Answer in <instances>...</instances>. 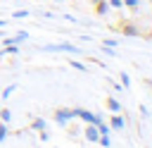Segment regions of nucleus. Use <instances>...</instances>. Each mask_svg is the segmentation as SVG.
Listing matches in <instances>:
<instances>
[{
    "instance_id": "nucleus-1",
    "label": "nucleus",
    "mask_w": 152,
    "mask_h": 148,
    "mask_svg": "<svg viewBox=\"0 0 152 148\" xmlns=\"http://www.w3.org/2000/svg\"><path fill=\"white\" fill-rule=\"evenodd\" d=\"M52 119L57 122V124H69L71 119H76V112H74V107H57L55 112H52Z\"/></svg>"
},
{
    "instance_id": "nucleus-2",
    "label": "nucleus",
    "mask_w": 152,
    "mask_h": 148,
    "mask_svg": "<svg viewBox=\"0 0 152 148\" xmlns=\"http://www.w3.org/2000/svg\"><path fill=\"white\" fill-rule=\"evenodd\" d=\"M43 50H57V53H76L78 55V48L71 45V43H50V45H43Z\"/></svg>"
},
{
    "instance_id": "nucleus-3",
    "label": "nucleus",
    "mask_w": 152,
    "mask_h": 148,
    "mask_svg": "<svg viewBox=\"0 0 152 148\" xmlns=\"http://www.w3.org/2000/svg\"><path fill=\"white\" fill-rule=\"evenodd\" d=\"M124 127H126V117H124L121 112H112V117H109V129L121 131Z\"/></svg>"
},
{
    "instance_id": "nucleus-4",
    "label": "nucleus",
    "mask_w": 152,
    "mask_h": 148,
    "mask_svg": "<svg viewBox=\"0 0 152 148\" xmlns=\"http://www.w3.org/2000/svg\"><path fill=\"white\" fill-rule=\"evenodd\" d=\"M83 138H86L88 143H97V138H100V131H97V127H95V124H88V127L83 129Z\"/></svg>"
},
{
    "instance_id": "nucleus-5",
    "label": "nucleus",
    "mask_w": 152,
    "mask_h": 148,
    "mask_svg": "<svg viewBox=\"0 0 152 148\" xmlns=\"http://www.w3.org/2000/svg\"><path fill=\"white\" fill-rule=\"evenodd\" d=\"M74 112H76V117H78L81 122H86V124H93V119H95V112H90V110H86V107H74Z\"/></svg>"
},
{
    "instance_id": "nucleus-6",
    "label": "nucleus",
    "mask_w": 152,
    "mask_h": 148,
    "mask_svg": "<svg viewBox=\"0 0 152 148\" xmlns=\"http://www.w3.org/2000/svg\"><path fill=\"white\" fill-rule=\"evenodd\" d=\"M26 38H28V33H26V31H17L14 36H7V38H5L2 43H5V45H10V43H14V45H19V43H24Z\"/></svg>"
},
{
    "instance_id": "nucleus-7",
    "label": "nucleus",
    "mask_w": 152,
    "mask_h": 148,
    "mask_svg": "<svg viewBox=\"0 0 152 148\" xmlns=\"http://www.w3.org/2000/svg\"><path fill=\"white\" fill-rule=\"evenodd\" d=\"M107 10H109V2H107V0H95V12H97L100 17H104Z\"/></svg>"
},
{
    "instance_id": "nucleus-8",
    "label": "nucleus",
    "mask_w": 152,
    "mask_h": 148,
    "mask_svg": "<svg viewBox=\"0 0 152 148\" xmlns=\"http://www.w3.org/2000/svg\"><path fill=\"white\" fill-rule=\"evenodd\" d=\"M107 110H109V112H124V110H121V103H119L116 98H107Z\"/></svg>"
},
{
    "instance_id": "nucleus-9",
    "label": "nucleus",
    "mask_w": 152,
    "mask_h": 148,
    "mask_svg": "<svg viewBox=\"0 0 152 148\" xmlns=\"http://www.w3.org/2000/svg\"><path fill=\"white\" fill-rule=\"evenodd\" d=\"M0 55H19V45L10 43V45H5V48L0 50Z\"/></svg>"
},
{
    "instance_id": "nucleus-10",
    "label": "nucleus",
    "mask_w": 152,
    "mask_h": 148,
    "mask_svg": "<svg viewBox=\"0 0 152 148\" xmlns=\"http://www.w3.org/2000/svg\"><path fill=\"white\" fill-rule=\"evenodd\" d=\"M121 31H124L126 36H138V29H135L133 24H124V26H121Z\"/></svg>"
},
{
    "instance_id": "nucleus-11",
    "label": "nucleus",
    "mask_w": 152,
    "mask_h": 148,
    "mask_svg": "<svg viewBox=\"0 0 152 148\" xmlns=\"http://www.w3.org/2000/svg\"><path fill=\"white\" fill-rule=\"evenodd\" d=\"M0 119H2V122H5V124H7V122H10V119H12V112H10V110H7V107H0Z\"/></svg>"
},
{
    "instance_id": "nucleus-12",
    "label": "nucleus",
    "mask_w": 152,
    "mask_h": 148,
    "mask_svg": "<svg viewBox=\"0 0 152 148\" xmlns=\"http://www.w3.org/2000/svg\"><path fill=\"white\" fill-rule=\"evenodd\" d=\"M14 88H17V86H14V84H10V86H7V88H5L2 93H0V95H2V100H5V98H10V95L14 93Z\"/></svg>"
},
{
    "instance_id": "nucleus-13",
    "label": "nucleus",
    "mask_w": 152,
    "mask_h": 148,
    "mask_svg": "<svg viewBox=\"0 0 152 148\" xmlns=\"http://www.w3.org/2000/svg\"><path fill=\"white\" fill-rule=\"evenodd\" d=\"M31 127H33V129H38V131H43V129H45V119H40V117H38V119H33V124H31Z\"/></svg>"
},
{
    "instance_id": "nucleus-14",
    "label": "nucleus",
    "mask_w": 152,
    "mask_h": 148,
    "mask_svg": "<svg viewBox=\"0 0 152 148\" xmlns=\"http://www.w3.org/2000/svg\"><path fill=\"white\" fill-rule=\"evenodd\" d=\"M7 134H10V129H7V124L2 122V124H0V143H2L5 138H7Z\"/></svg>"
},
{
    "instance_id": "nucleus-15",
    "label": "nucleus",
    "mask_w": 152,
    "mask_h": 148,
    "mask_svg": "<svg viewBox=\"0 0 152 148\" xmlns=\"http://www.w3.org/2000/svg\"><path fill=\"white\" fill-rule=\"evenodd\" d=\"M107 2H109V7H112V10H119V7H124V2H121V0H107Z\"/></svg>"
},
{
    "instance_id": "nucleus-16",
    "label": "nucleus",
    "mask_w": 152,
    "mask_h": 148,
    "mask_svg": "<svg viewBox=\"0 0 152 148\" xmlns=\"http://www.w3.org/2000/svg\"><path fill=\"white\" fill-rule=\"evenodd\" d=\"M12 17H17V19H24V17H28V12H26V10H17Z\"/></svg>"
},
{
    "instance_id": "nucleus-17",
    "label": "nucleus",
    "mask_w": 152,
    "mask_h": 148,
    "mask_svg": "<svg viewBox=\"0 0 152 148\" xmlns=\"http://www.w3.org/2000/svg\"><path fill=\"white\" fill-rule=\"evenodd\" d=\"M121 86H124V88H128V86H131V79H128V74H121Z\"/></svg>"
},
{
    "instance_id": "nucleus-18",
    "label": "nucleus",
    "mask_w": 152,
    "mask_h": 148,
    "mask_svg": "<svg viewBox=\"0 0 152 148\" xmlns=\"http://www.w3.org/2000/svg\"><path fill=\"white\" fill-rule=\"evenodd\" d=\"M71 67H76V69H78V72H86V67H83V64H81V62H76V60H71Z\"/></svg>"
},
{
    "instance_id": "nucleus-19",
    "label": "nucleus",
    "mask_w": 152,
    "mask_h": 148,
    "mask_svg": "<svg viewBox=\"0 0 152 148\" xmlns=\"http://www.w3.org/2000/svg\"><path fill=\"white\" fill-rule=\"evenodd\" d=\"M126 7H138V0H121Z\"/></svg>"
},
{
    "instance_id": "nucleus-20",
    "label": "nucleus",
    "mask_w": 152,
    "mask_h": 148,
    "mask_svg": "<svg viewBox=\"0 0 152 148\" xmlns=\"http://www.w3.org/2000/svg\"><path fill=\"white\" fill-rule=\"evenodd\" d=\"M5 24H7V21H5V19H0V29H2V26H5Z\"/></svg>"
},
{
    "instance_id": "nucleus-21",
    "label": "nucleus",
    "mask_w": 152,
    "mask_h": 148,
    "mask_svg": "<svg viewBox=\"0 0 152 148\" xmlns=\"http://www.w3.org/2000/svg\"><path fill=\"white\" fill-rule=\"evenodd\" d=\"M147 38H152V33H150V36H147Z\"/></svg>"
},
{
    "instance_id": "nucleus-22",
    "label": "nucleus",
    "mask_w": 152,
    "mask_h": 148,
    "mask_svg": "<svg viewBox=\"0 0 152 148\" xmlns=\"http://www.w3.org/2000/svg\"><path fill=\"white\" fill-rule=\"evenodd\" d=\"M55 2H57V0H55Z\"/></svg>"
},
{
    "instance_id": "nucleus-23",
    "label": "nucleus",
    "mask_w": 152,
    "mask_h": 148,
    "mask_svg": "<svg viewBox=\"0 0 152 148\" xmlns=\"http://www.w3.org/2000/svg\"><path fill=\"white\" fill-rule=\"evenodd\" d=\"M150 2H152V0H150Z\"/></svg>"
}]
</instances>
